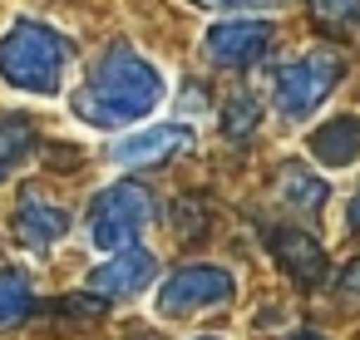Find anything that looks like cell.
<instances>
[{
  "mask_svg": "<svg viewBox=\"0 0 360 340\" xmlns=\"http://www.w3.org/2000/svg\"><path fill=\"white\" fill-rule=\"evenodd\" d=\"M163 94L168 84L158 65H148L134 45H109L99 65L89 70V79L75 89L70 109L89 129H134L163 104Z\"/></svg>",
  "mask_w": 360,
  "mask_h": 340,
  "instance_id": "cell-1",
  "label": "cell"
},
{
  "mask_svg": "<svg viewBox=\"0 0 360 340\" xmlns=\"http://www.w3.org/2000/svg\"><path fill=\"white\" fill-rule=\"evenodd\" d=\"M70 55H75V45L60 30H50L40 20H15L6 35H0V79L11 89H20V94L50 99L60 89V79H65Z\"/></svg>",
  "mask_w": 360,
  "mask_h": 340,
  "instance_id": "cell-2",
  "label": "cell"
},
{
  "mask_svg": "<svg viewBox=\"0 0 360 340\" xmlns=\"http://www.w3.org/2000/svg\"><path fill=\"white\" fill-rule=\"evenodd\" d=\"M158 222V197L143 183H114L89 202V242L99 251L139 247V237Z\"/></svg>",
  "mask_w": 360,
  "mask_h": 340,
  "instance_id": "cell-3",
  "label": "cell"
},
{
  "mask_svg": "<svg viewBox=\"0 0 360 340\" xmlns=\"http://www.w3.org/2000/svg\"><path fill=\"white\" fill-rule=\"evenodd\" d=\"M340 74H345V60L335 50H326V45L296 55L276 74V109H281V119H306L311 109H321L330 99V89L340 84Z\"/></svg>",
  "mask_w": 360,
  "mask_h": 340,
  "instance_id": "cell-4",
  "label": "cell"
},
{
  "mask_svg": "<svg viewBox=\"0 0 360 340\" xmlns=\"http://www.w3.org/2000/svg\"><path fill=\"white\" fill-rule=\"evenodd\" d=\"M237 296V281L227 266H212V261H193V266H178L158 296H153V310L158 315H193V310H217Z\"/></svg>",
  "mask_w": 360,
  "mask_h": 340,
  "instance_id": "cell-5",
  "label": "cell"
},
{
  "mask_svg": "<svg viewBox=\"0 0 360 340\" xmlns=\"http://www.w3.org/2000/svg\"><path fill=\"white\" fill-rule=\"evenodd\" d=\"M271 50V25L257 15H227L202 35V55L217 70H252Z\"/></svg>",
  "mask_w": 360,
  "mask_h": 340,
  "instance_id": "cell-6",
  "label": "cell"
},
{
  "mask_svg": "<svg viewBox=\"0 0 360 340\" xmlns=\"http://www.w3.org/2000/svg\"><path fill=\"white\" fill-rule=\"evenodd\" d=\"M153 276H158L153 251H143V247H119V251H109L104 266L89 271V286H94L99 296H109V301H129V296H139Z\"/></svg>",
  "mask_w": 360,
  "mask_h": 340,
  "instance_id": "cell-7",
  "label": "cell"
},
{
  "mask_svg": "<svg viewBox=\"0 0 360 340\" xmlns=\"http://www.w3.org/2000/svg\"><path fill=\"white\" fill-rule=\"evenodd\" d=\"M266 247H271L276 266H281L291 281L316 286V281L326 276V251H321V242H316L311 232H301V227H266Z\"/></svg>",
  "mask_w": 360,
  "mask_h": 340,
  "instance_id": "cell-8",
  "label": "cell"
},
{
  "mask_svg": "<svg viewBox=\"0 0 360 340\" xmlns=\"http://www.w3.org/2000/svg\"><path fill=\"white\" fill-rule=\"evenodd\" d=\"M183 148H193V129H183V124H158V129H148V133L119 138L114 163H119V168H153V163H173Z\"/></svg>",
  "mask_w": 360,
  "mask_h": 340,
  "instance_id": "cell-9",
  "label": "cell"
},
{
  "mask_svg": "<svg viewBox=\"0 0 360 340\" xmlns=\"http://www.w3.org/2000/svg\"><path fill=\"white\" fill-rule=\"evenodd\" d=\"M65 232H70V212L65 207H55V202H45L35 192L20 197V207H15V237L30 251H50L55 242H65Z\"/></svg>",
  "mask_w": 360,
  "mask_h": 340,
  "instance_id": "cell-10",
  "label": "cell"
},
{
  "mask_svg": "<svg viewBox=\"0 0 360 340\" xmlns=\"http://www.w3.org/2000/svg\"><path fill=\"white\" fill-rule=\"evenodd\" d=\"M271 192H276V202H286L291 212H321L326 197H330L326 178L311 173L306 163H281L276 178H271Z\"/></svg>",
  "mask_w": 360,
  "mask_h": 340,
  "instance_id": "cell-11",
  "label": "cell"
},
{
  "mask_svg": "<svg viewBox=\"0 0 360 340\" xmlns=\"http://www.w3.org/2000/svg\"><path fill=\"white\" fill-rule=\"evenodd\" d=\"M311 158H321L326 168H345L360 158V119H330L311 133Z\"/></svg>",
  "mask_w": 360,
  "mask_h": 340,
  "instance_id": "cell-12",
  "label": "cell"
},
{
  "mask_svg": "<svg viewBox=\"0 0 360 340\" xmlns=\"http://www.w3.org/2000/svg\"><path fill=\"white\" fill-rule=\"evenodd\" d=\"M30 310H35L30 276L15 266H0V330H15L20 320H30Z\"/></svg>",
  "mask_w": 360,
  "mask_h": 340,
  "instance_id": "cell-13",
  "label": "cell"
},
{
  "mask_svg": "<svg viewBox=\"0 0 360 340\" xmlns=\"http://www.w3.org/2000/svg\"><path fill=\"white\" fill-rule=\"evenodd\" d=\"M30 143H35V133H30V124L25 119H0V173L6 168H15L25 153H30Z\"/></svg>",
  "mask_w": 360,
  "mask_h": 340,
  "instance_id": "cell-14",
  "label": "cell"
},
{
  "mask_svg": "<svg viewBox=\"0 0 360 340\" xmlns=\"http://www.w3.org/2000/svg\"><path fill=\"white\" fill-rule=\"evenodd\" d=\"M257 119H262L257 99H252V94H232V99H227V114H222V133H227V138H247V133L257 129Z\"/></svg>",
  "mask_w": 360,
  "mask_h": 340,
  "instance_id": "cell-15",
  "label": "cell"
},
{
  "mask_svg": "<svg viewBox=\"0 0 360 340\" xmlns=\"http://www.w3.org/2000/svg\"><path fill=\"white\" fill-rule=\"evenodd\" d=\"M311 11L321 20H330V25H350L360 15V0H311Z\"/></svg>",
  "mask_w": 360,
  "mask_h": 340,
  "instance_id": "cell-16",
  "label": "cell"
},
{
  "mask_svg": "<svg viewBox=\"0 0 360 340\" xmlns=\"http://www.w3.org/2000/svg\"><path fill=\"white\" fill-rule=\"evenodd\" d=\"M193 6H207V11H237V15H242V11H271V6L281 11L286 0H193Z\"/></svg>",
  "mask_w": 360,
  "mask_h": 340,
  "instance_id": "cell-17",
  "label": "cell"
},
{
  "mask_svg": "<svg viewBox=\"0 0 360 340\" xmlns=\"http://www.w3.org/2000/svg\"><path fill=\"white\" fill-rule=\"evenodd\" d=\"M335 291H340L345 301H355V296H360V256H350V261L340 266V276H335Z\"/></svg>",
  "mask_w": 360,
  "mask_h": 340,
  "instance_id": "cell-18",
  "label": "cell"
},
{
  "mask_svg": "<svg viewBox=\"0 0 360 340\" xmlns=\"http://www.w3.org/2000/svg\"><path fill=\"white\" fill-rule=\"evenodd\" d=\"M345 222H350V227H360V197L350 202V212H345Z\"/></svg>",
  "mask_w": 360,
  "mask_h": 340,
  "instance_id": "cell-19",
  "label": "cell"
},
{
  "mask_svg": "<svg viewBox=\"0 0 360 340\" xmlns=\"http://www.w3.org/2000/svg\"><path fill=\"white\" fill-rule=\"evenodd\" d=\"M296 340H326V335H316V330H296Z\"/></svg>",
  "mask_w": 360,
  "mask_h": 340,
  "instance_id": "cell-20",
  "label": "cell"
},
{
  "mask_svg": "<svg viewBox=\"0 0 360 340\" xmlns=\"http://www.w3.org/2000/svg\"><path fill=\"white\" fill-rule=\"evenodd\" d=\"M198 340H222V335H198Z\"/></svg>",
  "mask_w": 360,
  "mask_h": 340,
  "instance_id": "cell-21",
  "label": "cell"
}]
</instances>
